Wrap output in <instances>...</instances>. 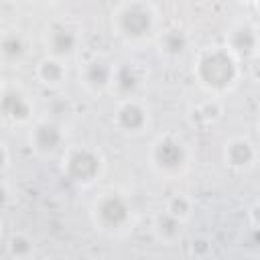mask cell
<instances>
[{
  "instance_id": "cell-1",
  "label": "cell",
  "mask_w": 260,
  "mask_h": 260,
  "mask_svg": "<svg viewBox=\"0 0 260 260\" xmlns=\"http://www.w3.org/2000/svg\"><path fill=\"white\" fill-rule=\"evenodd\" d=\"M193 75L211 98H219L238 83L240 59L225 45H209L197 51Z\"/></svg>"
},
{
  "instance_id": "cell-2",
  "label": "cell",
  "mask_w": 260,
  "mask_h": 260,
  "mask_svg": "<svg viewBox=\"0 0 260 260\" xmlns=\"http://www.w3.org/2000/svg\"><path fill=\"white\" fill-rule=\"evenodd\" d=\"M110 26L126 45H144L154 41L158 30V10L152 2H120L110 12Z\"/></svg>"
},
{
  "instance_id": "cell-3",
  "label": "cell",
  "mask_w": 260,
  "mask_h": 260,
  "mask_svg": "<svg viewBox=\"0 0 260 260\" xmlns=\"http://www.w3.org/2000/svg\"><path fill=\"white\" fill-rule=\"evenodd\" d=\"M191 160L189 146L177 134H160L150 142L148 148V165L150 169L162 179H177L181 177Z\"/></svg>"
},
{
  "instance_id": "cell-4",
  "label": "cell",
  "mask_w": 260,
  "mask_h": 260,
  "mask_svg": "<svg viewBox=\"0 0 260 260\" xmlns=\"http://www.w3.org/2000/svg\"><path fill=\"white\" fill-rule=\"evenodd\" d=\"M132 205L128 197H124L118 191H106L100 193L91 205H89V219L95 225V230L118 236L124 234L132 225Z\"/></svg>"
},
{
  "instance_id": "cell-5",
  "label": "cell",
  "mask_w": 260,
  "mask_h": 260,
  "mask_svg": "<svg viewBox=\"0 0 260 260\" xmlns=\"http://www.w3.org/2000/svg\"><path fill=\"white\" fill-rule=\"evenodd\" d=\"M102 171H104V158L91 146L73 144L67 146L61 154V173L73 185L89 187L98 181Z\"/></svg>"
},
{
  "instance_id": "cell-6",
  "label": "cell",
  "mask_w": 260,
  "mask_h": 260,
  "mask_svg": "<svg viewBox=\"0 0 260 260\" xmlns=\"http://www.w3.org/2000/svg\"><path fill=\"white\" fill-rule=\"evenodd\" d=\"M43 45H45L47 55L67 63L69 59L77 55L81 47V32L71 22L53 20L43 30Z\"/></svg>"
},
{
  "instance_id": "cell-7",
  "label": "cell",
  "mask_w": 260,
  "mask_h": 260,
  "mask_svg": "<svg viewBox=\"0 0 260 260\" xmlns=\"http://www.w3.org/2000/svg\"><path fill=\"white\" fill-rule=\"evenodd\" d=\"M28 146L41 158H51L57 152L63 154L65 146V130L53 118L37 120L28 130Z\"/></svg>"
},
{
  "instance_id": "cell-8",
  "label": "cell",
  "mask_w": 260,
  "mask_h": 260,
  "mask_svg": "<svg viewBox=\"0 0 260 260\" xmlns=\"http://www.w3.org/2000/svg\"><path fill=\"white\" fill-rule=\"evenodd\" d=\"M114 69H116L114 61H110L108 57H102V55H93V57L81 61V65H79V71H77L79 85L89 95H102L112 89Z\"/></svg>"
},
{
  "instance_id": "cell-9",
  "label": "cell",
  "mask_w": 260,
  "mask_h": 260,
  "mask_svg": "<svg viewBox=\"0 0 260 260\" xmlns=\"http://www.w3.org/2000/svg\"><path fill=\"white\" fill-rule=\"evenodd\" d=\"M0 110H2V118L8 124L24 126L32 120L35 102L22 87L4 83L2 85V98H0Z\"/></svg>"
},
{
  "instance_id": "cell-10",
  "label": "cell",
  "mask_w": 260,
  "mask_h": 260,
  "mask_svg": "<svg viewBox=\"0 0 260 260\" xmlns=\"http://www.w3.org/2000/svg\"><path fill=\"white\" fill-rule=\"evenodd\" d=\"M112 122L124 134H140L150 124L148 106L138 98L120 100L116 102V108L112 112Z\"/></svg>"
},
{
  "instance_id": "cell-11",
  "label": "cell",
  "mask_w": 260,
  "mask_h": 260,
  "mask_svg": "<svg viewBox=\"0 0 260 260\" xmlns=\"http://www.w3.org/2000/svg\"><path fill=\"white\" fill-rule=\"evenodd\" d=\"M240 61L256 59L260 55V32L250 22H238L230 28L223 43Z\"/></svg>"
},
{
  "instance_id": "cell-12",
  "label": "cell",
  "mask_w": 260,
  "mask_h": 260,
  "mask_svg": "<svg viewBox=\"0 0 260 260\" xmlns=\"http://www.w3.org/2000/svg\"><path fill=\"white\" fill-rule=\"evenodd\" d=\"M223 162L234 171H250L258 160L256 144L246 136H232L223 144Z\"/></svg>"
},
{
  "instance_id": "cell-13",
  "label": "cell",
  "mask_w": 260,
  "mask_h": 260,
  "mask_svg": "<svg viewBox=\"0 0 260 260\" xmlns=\"http://www.w3.org/2000/svg\"><path fill=\"white\" fill-rule=\"evenodd\" d=\"M154 43H156L160 57H165L167 61H181L191 51V37L187 35V30L179 26L162 28L156 35Z\"/></svg>"
},
{
  "instance_id": "cell-14",
  "label": "cell",
  "mask_w": 260,
  "mask_h": 260,
  "mask_svg": "<svg viewBox=\"0 0 260 260\" xmlns=\"http://www.w3.org/2000/svg\"><path fill=\"white\" fill-rule=\"evenodd\" d=\"M140 85H142V71L136 67V63H130V61L116 63L114 81H112L110 93H114L118 102L136 98Z\"/></svg>"
},
{
  "instance_id": "cell-15",
  "label": "cell",
  "mask_w": 260,
  "mask_h": 260,
  "mask_svg": "<svg viewBox=\"0 0 260 260\" xmlns=\"http://www.w3.org/2000/svg\"><path fill=\"white\" fill-rule=\"evenodd\" d=\"M0 55L6 65H18L28 55V39L22 30L10 28L0 37Z\"/></svg>"
},
{
  "instance_id": "cell-16",
  "label": "cell",
  "mask_w": 260,
  "mask_h": 260,
  "mask_svg": "<svg viewBox=\"0 0 260 260\" xmlns=\"http://www.w3.org/2000/svg\"><path fill=\"white\" fill-rule=\"evenodd\" d=\"M35 75H37V79H39L45 87H51V89L61 87V85L65 83V79H67V63L61 61V59H55V57H51V55H45V57L37 63Z\"/></svg>"
},
{
  "instance_id": "cell-17",
  "label": "cell",
  "mask_w": 260,
  "mask_h": 260,
  "mask_svg": "<svg viewBox=\"0 0 260 260\" xmlns=\"http://www.w3.org/2000/svg\"><path fill=\"white\" fill-rule=\"evenodd\" d=\"M183 223L185 221H181L175 215H171L169 211L160 209L152 217V234L162 244H175L183 234Z\"/></svg>"
},
{
  "instance_id": "cell-18",
  "label": "cell",
  "mask_w": 260,
  "mask_h": 260,
  "mask_svg": "<svg viewBox=\"0 0 260 260\" xmlns=\"http://www.w3.org/2000/svg\"><path fill=\"white\" fill-rule=\"evenodd\" d=\"M35 258V240L24 232H14L6 240L4 260H32Z\"/></svg>"
},
{
  "instance_id": "cell-19",
  "label": "cell",
  "mask_w": 260,
  "mask_h": 260,
  "mask_svg": "<svg viewBox=\"0 0 260 260\" xmlns=\"http://www.w3.org/2000/svg\"><path fill=\"white\" fill-rule=\"evenodd\" d=\"M189 118L193 124H213L215 120L221 118V102L219 98H207L205 102L197 104L191 112H189Z\"/></svg>"
},
{
  "instance_id": "cell-20",
  "label": "cell",
  "mask_w": 260,
  "mask_h": 260,
  "mask_svg": "<svg viewBox=\"0 0 260 260\" xmlns=\"http://www.w3.org/2000/svg\"><path fill=\"white\" fill-rule=\"evenodd\" d=\"M162 209L169 211L171 215H175L177 219L187 221L191 217V213H193V199L189 195H185V193H175V195H171L167 199Z\"/></svg>"
},
{
  "instance_id": "cell-21",
  "label": "cell",
  "mask_w": 260,
  "mask_h": 260,
  "mask_svg": "<svg viewBox=\"0 0 260 260\" xmlns=\"http://www.w3.org/2000/svg\"><path fill=\"white\" fill-rule=\"evenodd\" d=\"M211 250H213V246H211V240H209V238H205V236L193 238V242H191V254H193V256L205 258V256L211 254Z\"/></svg>"
},
{
  "instance_id": "cell-22",
  "label": "cell",
  "mask_w": 260,
  "mask_h": 260,
  "mask_svg": "<svg viewBox=\"0 0 260 260\" xmlns=\"http://www.w3.org/2000/svg\"><path fill=\"white\" fill-rule=\"evenodd\" d=\"M250 221H252L254 228H260V201H256L250 207Z\"/></svg>"
},
{
  "instance_id": "cell-23",
  "label": "cell",
  "mask_w": 260,
  "mask_h": 260,
  "mask_svg": "<svg viewBox=\"0 0 260 260\" xmlns=\"http://www.w3.org/2000/svg\"><path fill=\"white\" fill-rule=\"evenodd\" d=\"M2 158H4L2 169H4V173H6V171H8V165H10V158H8V146H6V142H2Z\"/></svg>"
},
{
  "instance_id": "cell-24",
  "label": "cell",
  "mask_w": 260,
  "mask_h": 260,
  "mask_svg": "<svg viewBox=\"0 0 260 260\" xmlns=\"http://www.w3.org/2000/svg\"><path fill=\"white\" fill-rule=\"evenodd\" d=\"M254 75L256 79H260V55L256 57V63H254Z\"/></svg>"
},
{
  "instance_id": "cell-25",
  "label": "cell",
  "mask_w": 260,
  "mask_h": 260,
  "mask_svg": "<svg viewBox=\"0 0 260 260\" xmlns=\"http://www.w3.org/2000/svg\"><path fill=\"white\" fill-rule=\"evenodd\" d=\"M256 128H258V132H260V114H258V120H256Z\"/></svg>"
},
{
  "instance_id": "cell-26",
  "label": "cell",
  "mask_w": 260,
  "mask_h": 260,
  "mask_svg": "<svg viewBox=\"0 0 260 260\" xmlns=\"http://www.w3.org/2000/svg\"><path fill=\"white\" fill-rule=\"evenodd\" d=\"M254 6H256V10H258V12H260V2H256V4H254Z\"/></svg>"
}]
</instances>
